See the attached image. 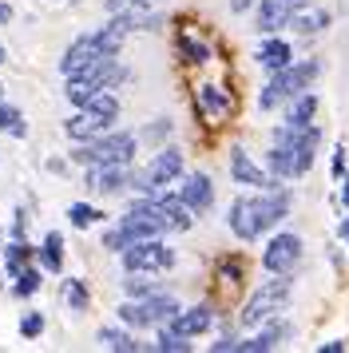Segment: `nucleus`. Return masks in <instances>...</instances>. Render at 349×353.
Instances as JSON below:
<instances>
[{
	"instance_id": "1",
	"label": "nucleus",
	"mask_w": 349,
	"mask_h": 353,
	"mask_svg": "<svg viewBox=\"0 0 349 353\" xmlns=\"http://www.w3.org/2000/svg\"><path fill=\"white\" fill-rule=\"evenodd\" d=\"M290 210H294V191L286 183H278V187H266V191L238 194L226 210V226L238 242H258L262 234L278 230L290 219Z\"/></svg>"
},
{
	"instance_id": "2",
	"label": "nucleus",
	"mask_w": 349,
	"mask_h": 353,
	"mask_svg": "<svg viewBox=\"0 0 349 353\" xmlns=\"http://www.w3.org/2000/svg\"><path fill=\"white\" fill-rule=\"evenodd\" d=\"M135 155H139V135L115 123L111 131L95 135V139L72 143V151H68V163L83 171V167H99V163H135Z\"/></svg>"
},
{
	"instance_id": "3",
	"label": "nucleus",
	"mask_w": 349,
	"mask_h": 353,
	"mask_svg": "<svg viewBox=\"0 0 349 353\" xmlns=\"http://www.w3.org/2000/svg\"><path fill=\"white\" fill-rule=\"evenodd\" d=\"M321 76V60L317 56H306V60H290L286 68L270 72L266 88L258 92V112H278L282 103L298 96V92H310Z\"/></svg>"
},
{
	"instance_id": "4",
	"label": "nucleus",
	"mask_w": 349,
	"mask_h": 353,
	"mask_svg": "<svg viewBox=\"0 0 349 353\" xmlns=\"http://www.w3.org/2000/svg\"><path fill=\"white\" fill-rule=\"evenodd\" d=\"M131 80V68L119 60V56H99L95 64H88L83 72H76V76H63V99L72 103V108H79L83 99H92L95 92H115V88H123V83Z\"/></svg>"
},
{
	"instance_id": "5",
	"label": "nucleus",
	"mask_w": 349,
	"mask_h": 353,
	"mask_svg": "<svg viewBox=\"0 0 349 353\" xmlns=\"http://www.w3.org/2000/svg\"><path fill=\"white\" fill-rule=\"evenodd\" d=\"M183 171H187V155H183V147L163 143V147H155V155L143 163V167H135V171H131V191H135V194L167 191V187H174V183H179V175H183Z\"/></svg>"
},
{
	"instance_id": "6",
	"label": "nucleus",
	"mask_w": 349,
	"mask_h": 353,
	"mask_svg": "<svg viewBox=\"0 0 349 353\" xmlns=\"http://www.w3.org/2000/svg\"><path fill=\"white\" fill-rule=\"evenodd\" d=\"M290 294H294V274H270L266 282L246 298V305L238 310V325L242 330H258L266 318L282 314L290 305Z\"/></svg>"
},
{
	"instance_id": "7",
	"label": "nucleus",
	"mask_w": 349,
	"mask_h": 353,
	"mask_svg": "<svg viewBox=\"0 0 349 353\" xmlns=\"http://www.w3.org/2000/svg\"><path fill=\"white\" fill-rule=\"evenodd\" d=\"M179 298L174 294H167V290H159V294H151V298H123V302L115 305V318H119V325H127V330H159V325H167V321L179 314Z\"/></svg>"
},
{
	"instance_id": "8",
	"label": "nucleus",
	"mask_w": 349,
	"mask_h": 353,
	"mask_svg": "<svg viewBox=\"0 0 349 353\" xmlns=\"http://www.w3.org/2000/svg\"><path fill=\"white\" fill-rule=\"evenodd\" d=\"M115 258H119L123 274H167V270H174V262H179L174 246H167L163 239H135Z\"/></svg>"
},
{
	"instance_id": "9",
	"label": "nucleus",
	"mask_w": 349,
	"mask_h": 353,
	"mask_svg": "<svg viewBox=\"0 0 349 353\" xmlns=\"http://www.w3.org/2000/svg\"><path fill=\"white\" fill-rule=\"evenodd\" d=\"M115 223L127 230V239H167L171 234V226H167V219H163V210L155 207V199L151 194H135V203L115 219Z\"/></svg>"
},
{
	"instance_id": "10",
	"label": "nucleus",
	"mask_w": 349,
	"mask_h": 353,
	"mask_svg": "<svg viewBox=\"0 0 349 353\" xmlns=\"http://www.w3.org/2000/svg\"><path fill=\"white\" fill-rule=\"evenodd\" d=\"M301 254H306V242L301 234L294 230H278V234H270V242L262 246V270L266 274H294L298 270Z\"/></svg>"
},
{
	"instance_id": "11",
	"label": "nucleus",
	"mask_w": 349,
	"mask_h": 353,
	"mask_svg": "<svg viewBox=\"0 0 349 353\" xmlns=\"http://www.w3.org/2000/svg\"><path fill=\"white\" fill-rule=\"evenodd\" d=\"M131 171H135V163H99V167H83V187H88V194L119 199V194L131 191Z\"/></svg>"
},
{
	"instance_id": "12",
	"label": "nucleus",
	"mask_w": 349,
	"mask_h": 353,
	"mask_svg": "<svg viewBox=\"0 0 349 353\" xmlns=\"http://www.w3.org/2000/svg\"><path fill=\"white\" fill-rule=\"evenodd\" d=\"M174 194L187 203V210L195 219H203V214L215 210V179L206 171H183L179 183H174Z\"/></svg>"
},
{
	"instance_id": "13",
	"label": "nucleus",
	"mask_w": 349,
	"mask_h": 353,
	"mask_svg": "<svg viewBox=\"0 0 349 353\" xmlns=\"http://www.w3.org/2000/svg\"><path fill=\"white\" fill-rule=\"evenodd\" d=\"M226 167H230V183L246 187V191H266V187H278V179L270 175L262 163H254L246 147H230V159H226Z\"/></svg>"
},
{
	"instance_id": "14",
	"label": "nucleus",
	"mask_w": 349,
	"mask_h": 353,
	"mask_svg": "<svg viewBox=\"0 0 349 353\" xmlns=\"http://www.w3.org/2000/svg\"><path fill=\"white\" fill-rule=\"evenodd\" d=\"M294 337V325L282 318V314H274L258 325V334L254 337H238V353H270V350H282L286 341Z\"/></svg>"
},
{
	"instance_id": "15",
	"label": "nucleus",
	"mask_w": 349,
	"mask_h": 353,
	"mask_svg": "<svg viewBox=\"0 0 349 353\" xmlns=\"http://www.w3.org/2000/svg\"><path fill=\"white\" fill-rule=\"evenodd\" d=\"M310 0H258L250 12H254V32L258 36H270V32H282L286 24H290V17L298 12V8H306Z\"/></svg>"
},
{
	"instance_id": "16",
	"label": "nucleus",
	"mask_w": 349,
	"mask_h": 353,
	"mask_svg": "<svg viewBox=\"0 0 349 353\" xmlns=\"http://www.w3.org/2000/svg\"><path fill=\"white\" fill-rule=\"evenodd\" d=\"M167 330L190 337V341H195V337H203V334H210V330H215V305H210V302L179 305V314L167 321Z\"/></svg>"
},
{
	"instance_id": "17",
	"label": "nucleus",
	"mask_w": 349,
	"mask_h": 353,
	"mask_svg": "<svg viewBox=\"0 0 349 353\" xmlns=\"http://www.w3.org/2000/svg\"><path fill=\"white\" fill-rule=\"evenodd\" d=\"M111 128H115V119L92 112V108H72V115L63 119V135H68L72 143L95 139V135H103V131H111Z\"/></svg>"
},
{
	"instance_id": "18",
	"label": "nucleus",
	"mask_w": 349,
	"mask_h": 353,
	"mask_svg": "<svg viewBox=\"0 0 349 353\" xmlns=\"http://www.w3.org/2000/svg\"><path fill=\"white\" fill-rule=\"evenodd\" d=\"M103 56V48H99V40H95V32H83L76 36L68 48H63L60 56V76H76V72H83L88 64H95Z\"/></svg>"
},
{
	"instance_id": "19",
	"label": "nucleus",
	"mask_w": 349,
	"mask_h": 353,
	"mask_svg": "<svg viewBox=\"0 0 349 353\" xmlns=\"http://www.w3.org/2000/svg\"><path fill=\"white\" fill-rule=\"evenodd\" d=\"M317 147H321V128H317V123H310V128H301L298 135H294V179H306L314 171Z\"/></svg>"
},
{
	"instance_id": "20",
	"label": "nucleus",
	"mask_w": 349,
	"mask_h": 353,
	"mask_svg": "<svg viewBox=\"0 0 349 353\" xmlns=\"http://www.w3.org/2000/svg\"><path fill=\"white\" fill-rule=\"evenodd\" d=\"M151 199H155V207L163 210V219H167V226H171V234H187L190 226H195V214H190L187 203H183L171 187H167V191H155Z\"/></svg>"
},
{
	"instance_id": "21",
	"label": "nucleus",
	"mask_w": 349,
	"mask_h": 353,
	"mask_svg": "<svg viewBox=\"0 0 349 353\" xmlns=\"http://www.w3.org/2000/svg\"><path fill=\"white\" fill-rule=\"evenodd\" d=\"M36 262V246L28 239H4L0 246V270H4V282H12L16 274Z\"/></svg>"
},
{
	"instance_id": "22",
	"label": "nucleus",
	"mask_w": 349,
	"mask_h": 353,
	"mask_svg": "<svg viewBox=\"0 0 349 353\" xmlns=\"http://www.w3.org/2000/svg\"><path fill=\"white\" fill-rule=\"evenodd\" d=\"M317 108H321V99H317V92L310 88V92H298V96L290 99V103H282V123L286 128H310L314 123Z\"/></svg>"
},
{
	"instance_id": "23",
	"label": "nucleus",
	"mask_w": 349,
	"mask_h": 353,
	"mask_svg": "<svg viewBox=\"0 0 349 353\" xmlns=\"http://www.w3.org/2000/svg\"><path fill=\"white\" fill-rule=\"evenodd\" d=\"M254 60H258V68H266V72H278V68H286L290 60H294V44H290V40H282L278 32H270L266 40L258 44Z\"/></svg>"
},
{
	"instance_id": "24",
	"label": "nucleus",
	"mask_w": 349,
	"mask_h": 353,
	"mask_svg": "<svg viewBox=\"0 0 349 353\" xmlns=\"http://www.w3.org/2000/svg\"><path fill=\"white\" fill-rule=\"evenodd\" d=\"M36 262H40V270L48 278H60L63 274V234L60 230H48L40 246H36Z\"/></svg>"
},
{
	"instance_id": "25",
	"label": "nucleus",
	"mask_w": 349,
	"mask_h": 353,
	"mask_svg": "<svg viewBox=\"0 0 349 353\" xmlns=\"http://www.w3.org/2000/svg\"><path fill=\"white\" fill-rule=\"evenodd\" d=\"M330 24H333L330 8H310V4H306V8H298V12L290 17V24H286V28H290L294 36H321Z\"/></svg>"
},
{
	"instance_id": "26",
	"label": "nucleus",
	"mask_w": 349,
	"mask_h": 353,
	"mask_svg": "<svg viewBox=\"0 0 349 353\" xmlns=\"http://www.w3.org/2000/svg\"><path fill=\"white\" fill-rule=\"evenodd\" d=\"M95 341H99L103 350H111V353H139V350H147L139 337H135V330H127V325H99Z\"/></svg>"
},
{
	"instance_id": "27",
	"label": "nucleus",
	"mask_w": 349,
	"mask_h": 353,
	"mask_svg": "<svg viewBox=\"0 0 349 353\" xmlns=\"http://www.w3.org/2000/svg\"><path fill=\"white\" fill-rule=\"evenodd\" d=\"M230 108H235V96L222 83H203L199 88V112L206 119H222V115H230Z\"/></svg>"
},
{
	"instance_id": "28",
	"label": "nucleus",
	"mask_w": 349,
	"mask_h": 353,
	"mask_svg": "<svg viewBox=\"0 0 349 353\" xmlns=\"http://www.w3.org/2000/svg\"><path fill=\"white\" fill-rule=\"evenodd\" d=\"M44 278H48V274L40 270V262H32V266H24V270L16 274V278H12V282H8L4 290L12 294L16 302H32V298L44 290Z\"/></svg>"
},
{
	"instance_id": "29",
	"label": "nucleus",
	"mask_w": 349,
	"mask_h": 353,
	"mask_svg": "<svg viewBox=\"0 0 349 353\" xmlns=\"http://www.w3.org/2000/svg\"><path fill=\"white\" fill-rule=\"evenodd\" d=\"M68 223L76 226V230H92V226H103L108 223V210L95 207V203H88V199H79V203H68Z\"/></svg>"
},
{
	"instance_id": "30",
	"label": "nucleus",
	"mask_w": 349,
	"mask_h": 353,
	"mask_svg": "<svg viewBox=\"0 0 349 353\" xmlns=\"http://www.w3.org/2000/svg\"><path fill=\"white\" fill-rule=\"evenodd\" d=\"M60 298H63V305H68L72 314H88V310H92V290H88L83 278H63Z\"/></svg>"
},
{
	"instance_id": "31",
	"label": "nucleus",
	"mask_w": 349,
	"mask_h": 353,
	"mask_svg": "<svg viewBox=\"0 0 349 353\" xmlns=\"http://www.w3.org/2000/svg\"><path fill=\"white\" fill-rule=\"evenodd\" d=\"M174 52H179V60H183V64H195V68L206 64V60L215 56L206 40H199V36H190V32H183L179 40H174Z\"/></svg>"
},
{
	"instance_id": "32",
	"label": "nucleus",
	"mask_w": 349,
	"mask_h": 353,
	"mask_svg": "<svg viewBox=\"0 0 349 353\" xmlns=\"http://www.w3.org/2000/svg\"><path fill=\"white\" fill-rule=\"evenodd\" d=\"M135 135H139V143L163 147V143H167V139L174 135V119H171V115H155V119H147V123L135 131Z\"/></svg>"
},
{
	"instance_id": "33",
	"label": "nucleus",
	"mask_w": 349,
	"mask_h": 353,
	"mask_svg": "<svg viewBox=\"0 0 349 353\" xmlns=\"http://www.w3.org/2000/svg\"><path fill=\"white\" fill-rule=\"evenodd\" d=\"M0 135H12V139H28V119L24 112L8 103V99H0Z\"/></svg>"
},
{
	"instance_id": "34",
	"label": "nucleus",
	"mask_w": 349,
	"mask_h": 353,
	"mask_svg": "<svg viewBox=\"0 0 349 353\" xmlns=\"http://www.w3.org/2000/svg\"><path fill=\"white\" fill-rule=\"evenodd\" d=\"M159 290H167L159 282V274H127L123 278V298H151Z\"/></svg>"
},
{
	"instance_id": "35",
	"label": "nucleus",
	"mask_w": 349,
	"mask_h": 353,
	"mask_svg": "<svg viewBox=\"0 0 349 353\" xmlns=\"http://www.w3.org/2000/svg\"><path fill=\"white\" fill-rule=\"evenodd\" d=\"M151 350H159V353H190V337L174 334V330H167V325H159Z\"/></svg>"
},
{
	"instance_id": "36",
	"label": "nucleus",
	"mask_w": 349,
	"mask_h": 353,
	"mask_svg": "<svg viewBox=\"0 0 349 353\" xmlns=\"http://www.w3.org/2000/svg\"><path fill=\"white\" fill-rule=\"evenodd\" d=\"M48 330V318H44V310H24L20 314V325H16V334L24 337V341H40Z\"/></svg>"
},
{
	"instance_id": "37",
	"label": "nucleus",
	"mask_w": 349,
	"mask_h": 353,
	"mask_svg": "<svg viewBox=\"0 0 349 353\" xmlns=\"http://www.w3.org/2000/svg\"><path fill=\"white\" fill-rule=\"evenodd\" d=\"M99 246H103V254H119L123 246H131L127 239V230L119 223H103V234H99Z\"/></svg>"
},
{
	"instance_id": "38",
	"label": "nucleus",
	"mask_w": 349,
	"mask_h": 353,
	"mask_svg": "<svg viewBox=\"0 0 349 353\" xmlns=\"http://www.w3.org/2000/svg\"><path fill=\"white\" fill-rule=\"evenodd\" d=\"M219 274L230 282V286H238V282L246 278V262H242V258H222V262H219Z\"/></svg>"
},
{
	"instance_id": "39",
	"label": "nucleus",
	"mask_w": 349,
	"mask_h": 353,
	"mask_svg": "<svg viewBox=\"0 0 349 353\" xmlns=\"http://www.w3.org/2000/svg\"><path fill=\"white\" fill-rule=\"evenodd\" d=\"M346 163H349V155H346V143H337L333 147V163H330V175H333V183L346 175Z\"/></svg>"
},
{
	"instance_id": "40",
	"label": "nucleus",
	"mask_w": 349,
	"mask_h": 353,
	"mask_svg": "<svg viewBox=\"0 0 349 353\" xmlns=\"http://www.w3.org/2000/svg\"><path fill=\"white\" fill-rule=\"evenodd\" d=\"M8 239H28V210H12V234Z\"/></svg>"
},
{
	"instance_id": "41",
	"label": "nucleus",
	"mask_w": 349,
	"mask_h": 353,
	"mask_svg": "<svg viewBox=\"0 0 349 353\" xmlns=\"http://www.w3.org/2000/svg\"><path fill=\"white\" fill-rule=\"evenodd\" d=\"M210 353H238V334H222L219 341H210Z\"/></svg>"
},
{
	"instance_id": "42",
	"label": "nucleus",
	"mask_w": 349,
	"mask_h": 353,
	"mask_svg": "<svg viewBox=\"0 0 349 353\" xmlns=\"http://www.w3.org/2000/svg\"><path fill=\"white\" fill-rule=\"evenodd\" d=\"M44 167L52 171V175H68V171H72V163H68V159H60V155H52V159H48Z\"/></svg>"
},
{
	"instance_id": "43",
	"label": "nucleus",
	"mask_w": 349,
	"mask_h": 353,
	"mask_svg": "<svg viewBox=\"0 0 349 353\" xmlns=\"http://www.w3.org/2000/svg\"><path fill=\"white\" fill-rule=\"evenodd\" d=\"M12 20H16V8H12V4H8V0H0V24L8 28Z\"/></svg>"
},
{
	"instance_id": "44",
	"label": "nucleus",
	"mask_w": 349,
	"mask_h": 353,
	"mask_svg": "<svg viewBox=\"0 0 349 353\" xmlns=\"http://www.w3.org/2000/svg\"><path fill=\"white\" fill-rule=\"evenodd\" d=\"M123 8H131V0H103V12H123Z\"/></svg>"
},
{
	"instance_id": "45",
	"label": "nucleus",
	"mask_w": 349,
	"mask_h": 353,
	"mask_svg": "<svg viewBox=\"0 0 349 353\" xmlns=\"http://www.w3.org/2000/svg\"><path fill=\"white\" fill-rule=\"evenodd\" d=\"M254 4H258V0H230V12H235V17H242V12H250Z\"/></svg>"
},
{
	"instance_id": "46",
	"label": "nucleus",
	"mask_w": 349,
	"mask_h": 353,
	"mask_svg": "<svg viewBox=\"0 0 349 353\" xmlns=\"http://www.w3.org/2000/svg\"><path fill=\"white\" fill-rule=\"evenodd\" d=\"M346 350V341H341V337H337V341H321V345H317V353H341Z\"/></svg>"
},
{
	"instance_id": "47",
	"label": "nucleus",
	"mask_w": 349,
	"mask_h": 353,
	"mask_svg": "<svg viewBox=\"0 0 349 353\" xmlns=\"http://www.w3.org/2000/svg\"><path fill=\"white\" fill-rule=\"evenodd\" d=\"M337 234H341V242L349 246V210L341 214V223H337Z\"/></svg>"
},
{
	"instance_id": "48",
	"label": "nucleus",
	"mask_w": 349,
	"mask_h": 353,
	"mask_svg": "<svg viewBox=\"0 0 349 353\" xmlns=\"http://www.w3.org/2000/svg\"><path fill=\"white\" fill-rule=\"evenodd\" d=\"M337 183H341V207L349 210V175H341V179H337Z\"/></svg>"
},
{
	"instance_id": "49",
	"label": "nucleus",
	"mask_w": 349,
	"mask_h": 353,
	"mask_svg": "<svg viewBox=\"0 0 349 353\" xmlns=\"http://www.w3.org/2000/svg\"><path fill=\"white\" fill-rule=\"evenodd\" d=\"M8 64V48H4V44H0V68Z\"/></svg>"
},
{
	"instance_id": "50",
	"label": "nucleus",
	"mask_w": 349,
	"mask_h": 353,
	"mask_svg": "<svg viewBox=\"0 0 349 353\" xmlns=\"http://www.w3.org/2000/svg\"><path fill=\"white\" fill-rule=\"evenodd\" d=\"M0 246H4V226H0Z\"/></svg>"
},
{
	"instance_id": "51",
	"label": "nucleus",
	"mask_w": 349,
	"mask_h": 353,
	"mask_svg": "<svg viewBox=\"0 0 349 353\" xmlns=\"http://www.w3.org/2000/svg\"><path fill=\"white\" fill-rule=\"evenodd\" d=\"M0 99H4V88H0Z\"/></svg>"
}]
</instances>
